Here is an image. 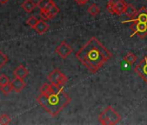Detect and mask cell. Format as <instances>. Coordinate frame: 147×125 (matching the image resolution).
Returning a JSON list of instances; mask_svg holds the SVG:
<instances>
[{
	"instance_id": "6da1fadb",
	"label": "cell",
	"mask_w": 147,
	"mask_h": 125,
	"mask_svg": "<svg viewBox=\"0 0 147 125\" xmlns=\"http://www.w3.org/2000/svg\"><path fill=\"white\" fill-rule=\"evenodd\" d=\"M112 56L113 54L110 50L95 37H91L86 44L76 53V57L80 61L81 64L93 74L98 72Z\"/></svg>"
},
{
	"instance_id": "9a60e30c",
	"label": "cell",
	"mask_w": 147,
	"mask_h": 125,
	"mask_svg": "<svg viewBox=\"0 0 147 125\" xmlns=\"http://www.w3.org/2000/svg\"><path fill=\"white\" fill-rule=\"evenodd\" d=\"M124 61L126 62V64H128L129 65H131L133 64H135V62L137 61V56L131 53V52H128L125 56L124 57Z\"/></svg>"
},
{
	"instance_id": "44dd1931",
	"label": "cell",
	"mask_w": 147,
	"mask_h": 125,
	"mask_svg": "<svg viewBox=\"0 0 147 125\" xmlns=\"http://www.w3.org/2000/svg\"><path fill=\"white\" fill-rule=\"evenodd\" d=\"M120 1H121V0H110V1H109V2L107 3V9L108 12H109V13H112L113 7H114L119 2H120Z\"/></svg>"
},
{
	"instance_id": "d4e9b609",
	"label": "cell",
	"mask_w": 147,
	"mask_h": 125,
	"mask_svg": "<svg viewBox=\"0 0 147 125\" xmlns=\"http://www.w3.org/2000/svg\"><path fill=\"white\" fill-rule=\"evenodd\" d=\"M75 1L79 5H85L89 1V0H75Z\"/></svg>"
},
{
	"instance_id": "3957f363",
	"label": "cell",
	"mask_w": 147,
	"mask_h": 125,
	"mask_svg": "<svg viewBox=\"0 0 147 125\" xmlns=\"http://www.w3.org/2000/svg\"><path fill=\"white\" fill-rule=\"evenodd\" d=\"M121 120V115L110 105L99 115V121L103 125H114Z\"/></svg>"
},
{
	"instance_id": "cb8c5ba5",
	"label": "cell",
	"mask_w": 147,
	"mask_h": 125,
	"mask_svg": "<svg viewBox=\"0 0 147 125\" xmlns=\"http://www.w3.org/2000/svg\"><path fill=\"white\" fill-rule=\"evenodd\" d=\"M0 89H1L2 92H3L5 95H8L10 92H11V90H12V87H11V83H10L7 86L2 87V88H0Z\"/></svg>"
},
{
	"instance_id": "8992f818",
	"label": "cell",
	"mask_w": 147,
	"mask_h": 125,
	"mask_svg": "<svg viewBox=\"0 0 147 125\" xmlns=\"http://www.w3.org/2000/svg\"><path fill=\"white\" fill-rule=\"evenodd\" d=\"M60 12L59 7L54 3V1L44 10H40V16L43 20H49L55 18Z\"/></svg>"
},
{
	"instance_id": "d6986e66",
	"label": "cell",
	"mask_w": 147,
	"mask_h": 125,
	"mask_svg": "<svg viewBox=\"0 0 147 125\" xmlns=\"http://www.w3.org/2000/svg\"><path fill=\"white\" fill-rule=\"evenodd\" d=\"M11 82H10V80H9V78H8V77L6 75L2 74L1 76H0V88L7 86Z\"/></svg>"
},
{
	"instance_id": "8fae6325",
	"label": "cell",
	"mask_w": 147,
	"mask_h": 125,
	"mask_svg": "<svg viewBox=\"0 0 147 125\" xmlns=\"http://www.w3.org/2000/svg\"><path fill=\"white\" fill-rule=\"evenodd\" d=\"M126 6H127V4L124 1V0H121L120 2H119L113 9V12L111 14H115V15H118V16H120L122 14L125 13V11L126 9Z\"/></svg>"
},
{
	"instance_id": "52a82bcc",
	"label": "cell",
	"mask_w": 147,
	"mask_h": 125,
	"mask_svg": "<svg viewBox=\"0 0 147 125\" xmlns=\"http://www.w3.org/2000/svg\"><path fill=\"white\" fill-rule=\"evenodd\" d=\"M134 71L147 84V55L139 61L138 64L135 66Z\"/></svg>"
},
{
	"instance_id": "2e32d148",
	"label": "cell",
	"mask_w": 147,
	"mask_h": 125,
	"mask_svg": "<svg viewBox=\"0 0 147 125\" xmlns=\"http://www.w3.org/2000/svg\"><path fill=\"white\" fill-rule=\"evenodd\" d=\"M100 7H99L97 5H95V4L91 5L88 7V12L91 16H93V17L97 16V15L100 13Z\"/></svg>"
},
{
	"instance_id": "603a6c76",
	"label": "cell",
	"mask_w": 147,
	"mask_h": 125,
	"mask_svg": "<svg viewBox=\"0 0 147 125\" xmlns=\"http://www.w3.org/2000/svg\"><path fill=\"white\" fill-rule=\"evenodd\" d=\"M10 122H11V117L8 115L3 114V115H0V124L5 125V124L10 123Z\"/></svg>"
},
{
	"instance_id": "7c38bea8",
	"label": "cell",
	"mask_w": 147,
	"mask_h": 125,
	"mask_svg": "<svg viewBox=\"0 0 147 125\" xmlns=\"http://www.w3.org/2000/svg\"><path fill=\"white\" fill-rule=\"evenodd\" d=\"M13 73H14L15 77H19L21 79H24L29 75V71L23 65H20L15 69Z\"/></svg>"
},
{
	"instance_id": "e0dca14e",
	"label": "cell",
	"mask_w": 147,
	"mask_h": 125,
	"mask_svg": "<svg viewBox=\"0 0 147 125\" xmlns=\"http://www.w3.org/2000/svg\"><path fill=\"white\" fill-rule=\"evenodd\" d=\"M137 12V10L135 9V7L132 5H131V4H128L127 5V6H126V9H125V15H126L127 17H129V18H132L134 15H135V13Z\"/></svg>"
},
{
	"instance_id": "ba28073f",
	"label": "cell",
	"mask_w": 147,
	"mask_h": 125,
	"mask_svg": "<svg viewBox=\"0 0 147 125\" xmlns=\"http://www.w3.org/2000/svg\"><path fill=\"white\" fill-rule=\"evenodd\" d=\"M134 23V22H146L147 23V9L145 7H142L141 9H139L138 11H137V12L135 13V15L128 19V20H125L122 21V24L125 23Z\"/></svg>"
},
{
	"instance_id": "ffe728a7",
	"label": "cell",
	"mask_w": 147,
	"mask_h": 125,
	"mask_svg": "<svg viewBox=\"0 0 147 125\" xmlns=\"http://www.w3.org/2000/svg\"><path fill=\"white\" fill-rule=\"evenodd\" d=\"M7 62H8V56L0 50V68H2L4 65H5L7 64Z\"/></svg>"
},
{
	"instance_id": "4316f807",
	"label": "cell",
	"mask_w": 147,
	"mask_h": 125,
	"mask_svg": "<svg viewBox=\"0 0 147 125\" xmlns=\"http://www.w3.org/2000/svg\"><path fill=\"white\" fill-rule=\"evenodd\" d=\"M146 1H147V0H146Z\"/></svg>"
},
{
	"instance_id": "277c9868",
	"label": "cell",
	"mask_w": 147,
	"mask_h": 125,
	"mask_svg": "<svg viewBox=\"0 0 147 125\" xmlns=\"http://www.w3.org/2000/svg\"><path fill=\"white\" fill-rule=\"evenodd\" d=\"M48 80L56 89L60 90V89H63L64 85L67 84V77L63 73H61L58 69H55L49 74Z\"/></svg>"
},
{
	"instance_id": "4fadbf2b",
	"label": "cell",
	"mask_w": 147,
	"mask_h": 125,
	"mask_svg": "<svg viewBox=\"0 0 147 125\" xmlns=\"http://www.w3.org/2000/svg\"><path fill=\"white\" fill-rule=\"evenodd\" d=\"M49 26L47 24V23L45 22V20L42 19V20H39L38 23L36 24V25L34 27V30L38 33V34H43L45 32L48 31Z\"/></svg>"
},
{
	"instance_id": "484cf974",
	"label": "cell",
	"mask_w": 147,
	"mask_h": 125,
	"mask_svg": "<svg viewBox=\"0 0 147 125\" xmlns=\"http://www.w3.org/2000/svg\"><path fill=\"white\" fill-rule=\"evenodd\" d=\"M9 1V0H0V3L1 4H5Z\"/></svg>"
},
{
	"instance_id": "30bf717a",
	"label": "cell",
	"mask_w": 147,
	"mask_h": 125,
	"mask_svg": "<svg viewBox=\"0 0 147 125\" xmlns=\"http://www.w3.org/2000/svg\"><path fill=\"white\" fill-rule=\"evenodd\" d=\"M11 85L12 87V90L17 92V93H19L21 92L24 88L25 87V83L24 82V79H21L19 77H15L11 82Z\"/></svg>"
},
{
	"instance_id": "ac0fdd59",
	"label": "cell",
	"mask_w": 147,
	"mask_h": 125,
	"mask_svg": "<svg viewBox=\"0 0 147 125\" xmlns=\"http://www.w3.org/2000/svg\"><path fill=\"white\" fill-rule=\"evenodd\" d=\"M52 2H53V0H39V2L36 4V7H38L39 10H44Z\"/></svg>"
},
{
	"instance_id": "7a4b0ae2",
	"label": "cell",
	"mask_w": 147,
	"mask_h": 125,
	"mask_svg": "<svg viewBox=\"0 0 147 125\" xmlns=\"http://www.w3.org/2000/svg\"><path fill=\"white\" fill-rule=\"evenodd\" d=\"M36 101L50 115L56 116L70 103L71 97L63 91V89H60L50 95L41 94Z\"/></svg>"
},
{
	"instance_id": "5bb4252c",
	"label": "cell",
	"mask_w": 147,
	"mask_h": 125,
	"mask_svg": "<svg viewBox=\"0 0 147 125\" xmlns=\"http://www.w3.org/2000/svg\"><path fill=\"white\" fill-rule=\"evenodd\" d=\"M36 7V4L33 1V0H24V3L22 4L23 10L28 13L32 12Z\"/></svg>"
},
{
	"instance_id": "9c48e42d",
	"label": "cell",
	"mask_w": 147,
	"mask_h": 125,
	"mask_svg": "<svg viewBox=\"0 0 147 125\" xmlns=\"http://www.w3.org/2000/svg\"><path fill=\"white\" fill-rule=\"evenodd\" d=\"M72 48L65 41H62L55 49V53H57L58 56L62 59L67 58L72 53Z\"/></svg>"
},
{
	"instance_id": "7402d4cb",
	"label": "cell",
	"mask_w": 147,
	"mask_h": 125,
	"mask_svg": "<svg viewBox=\"0 0 147 125\" xmlns=\"http://www.w3.org/2000/svg\"><path fill=\"white\" fill-rule=\"evenodd\" d=\"M38 19L36 18V17H34V16H31L30 18H29L28 19H27V21H26V24L29 25V26H30L31 28H33L34 29V27L36 25V24L38 23Z\"/></svg>"
},
{
	"instance_id": "5b68a950",
	"label": "cell",
	"mask_w": 147,
	"mask_h": 125,
	"mask_svg": "<svg viewBox=\"0 0 147 125\" xmlns=\"http://www.w3.org/2000/svg\"><path fill=\"white\" fill-rule=\"evenodd\" d=\"M131 29L132 31L130 37H132L135 35L141 39L144 38L147 36V23L146 22H134L131 25Z\"/></svg>"
}]
</instances>
